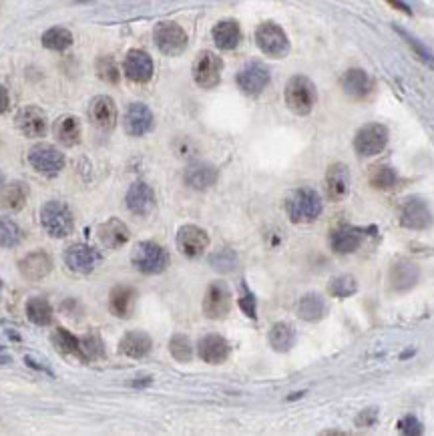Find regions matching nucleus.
<instances>
[{
    "mask_svg": "<svg viewBox=\"0 0 434 436\" xmlns=\"http://www.w3.org/2000/svg\"><path fill=\"white\" fill-rule=\"evenodd\" d=\"M97 236L101 239V244L109 249L123 248L129 241V227L123 224L117 217H111L109 222L99 225Z\"/></svg>",
    "mask_w": 434,
    "mask_h": 436,
    "instance_id": "nucleus-25",
    "label": "nucleus"
},
{
    "mask_svg": "<svg viewBox=\"0 0 434 436\" xmlns=\"http://www.w3.org/2000/svg\"><path fill=\"white\" fill-rule=\"evenodd\" d=\"M368 181L374 189L388 191L398 185V173L390 165H374L368 173Z\"/></svg>",
    "mask_w": 434,
    "mask_h": 436,
    "instance_id": "nucleus-34",
    "label": "nucleus"
},
{
    "mask_svg": "<svg viewBox=\"0 0 434 436\" xmlns=\"http://www.w3.org/2000/svg\"><path fill=\"white\" fill-rule=\"evenodd\" d=\"M65 263L71 271L77 273H91L101 263V254L87 244H75L65 251Z\"/></svg>",
    "mask_w": 434,
    "mask_h": 436,
    "instance_id": "nucleus-14",
    "label": "nucleus"
},
{
    "mask_svg": "<svg viewBox=\"0 0 434 436\" xmlns=\"http://www.w3.org/2000/svg\"><path fill=\"white\" fill-rule=\"evenodd\" d=\"M283 97H286L288 109H290L292 113H295V115L304 117V115H310V113H312V109L316 105L318 93L314 83H312L308 77L295 75V77H292V79L288 81V85H286Z\"/></svg>",
    "mask_w": 434,
    "mask_h": 436,
    "instance_id": "nucleus-2",
    "label": "nucleus"
},
{
    "mask_svg": "<svg viewBox=\"0 0 434 436\" xmlns=\"http://www.w3.org/2000/svg\"><path fill=\"white\" fill-rule=\"evenodd\" d=\"M169 352L177 362H189L193 358V344L185 334H175L169 340Z\"/></svg>",
    "mask_w": 434,
    "mask_h": 436,
    "instance_id": "nucleus-43",
    "label": "nucleus"
},
{
    "mask_svg": "<svg viewBox=\"0 0 434 436\" xmlns=\"http://www.w3.org/2000/svg\"><path fill=\"white\" fill-rule=\"evenodd\" d=\"M197 354L207 364H223L229 358V342L219 334H207L197 344Z\"/></svg>",
    "mask_w": 434,
    "mask_h": 436,
    "instance_id": "nucleus-21",
    "label": "nucleus"
},
{
    "mask_svg": "<svg viewBox=\"0 0 434 436\" xmlns=\"http://www.w3.org/2000/svg\"><path fill=\"white\" fill-rule=\"evenodd\" d=\"M400 225L414 231H424L433 225V213L428 203L421 197H411L400 207Z\"/></svg>",
    "mask_w": 434,
    "mask_h": 436,
    "instance_id": "nucleus-10",
    "label": "nucleus"
},
{
    "mask_svg": "<svg viewBox=\"0 0 434 436\" xmlns=\"http://www.w3.org/2000/svg\"><path fill=\"white\" fill-rule=\"evenodd\" d=\"M394 31L398 33L404 40H406V45L414 50V55L418 57V59L423 60L426 67H430L434 71V53L430 50V48L426 47V45H423L416 36H412L408 31H404V28H400V26H394Z\"/></svg>",
    "mask_w": 434,
    "mask_h": 436,
    "instance_id": "nucleus-41",
    "label": "nucleus"
},
{
    "mask_svg": "<svg viewBox=\"0 0 434 436\" xmlns=\"http://www.w3.org/2000/svg\"><path fill=\"white\" fill-rule=\"evenodd\" d=\"M370 227H354V225H344L340 229H336L332 237H330V244L332 249L336 254H352L356 249L362 246L364 237L368 236Z\"/></svg>",
    "mask_w": 434,
    "mask_h": 436,
    "instance_id": "nucleus-18",
    "label": "nucleus"
},
{
    "mask_svg": "<svg viewBox=\"0 0 434 436\" xmlns=\"http://www.w3.org/2000/svg\"><path fill=\"white\" fill-rule=\"evenodd\" d=\"M322 197L314 189H295L286 200V212L293 224H312L322 213Z\"/></svg>",
    "mask_w": 434,
    "mask_h": 436,
    "instance_id": "nucleus-1",
    "label": "nucleus"
},
{
    "mask_svg": "<svg viewBox=\"0 0 434 436\" xmlns=\"http://www.w3.org/2000/svg\"><path fill=\"white\" fill-rule=\"evenodd\" d=\"M125 203H127V209L131 213H135L139 217H145V215H149L155 209V193H153V189L145 181H137L127 191Z\"/></svg>",
    "mask_w": 434,
    "mask_h": 436,
    "instance_id": "nucleus-20",
    "label": "nucleus"
},
{
    "mask_svg": "<svg viewBox=\"0 0 434 436\" xmlns=\"http://www.w3.org/2000/svg\"><path fill=\"white\" fill-rule=\"evenodd\" d=\"M28 163L38 173L53 177L60 173V169L65 167L67 159L57 147H53L48 143H38L28 151Z\"/></svg>",
    "mask_w": 434,
    "mask_h": 436,
    "instance_id": "nucleus-8",
    "label": "nucleus"
},
{
    "mask_svg": "<svg viewBox=\"0 0 434 436\" xmlns=\"http://www.w3.org/2000/svg\"><path fill=\"white\" fill-rule=\"evenodd\" d=\"M153 38H155L157 48L167 57H179L188 48L189 40L188 33L171 21H163V23L157 24L153 31Z\"/></svg>",
    "mask_w": 434,
    "mask_h": 436,
    "instance_id": "nucleus-6",
    "label": "nucleus"
},
{
    "mask_svg": "<svg viewBox=\"0 0 434 436\" xmlns=\"http://www.w3.org/2000/svg\"><path fill=\"white\" fill-rule=\"evenodd\" d=\"M79 350H81L82 362H91V360H99L105 356V346L99 334H85L79 338Z\"/></svg>",
    "mask_w": 434,
    "mask_h": 436,
    "instance_id": "nucleus-36",
    "label": "nucleus"
},
{
    "mask_svg": "<svg viewBox=\"0 0 434 436\" xmlns=\"http://www.w3.org/2000/svg\"><path fill=\"white\" fill-rule=\"evenodd\" d=\"M222 59L212 50H203L193 65V81L200 85L201 89H213L222 81Z\"/></svg>",
    "mask_w": 434,
    "mask_h": 436,
    "instance_id": "nucleus-9",
    "label": "nucleus"
},
{
    "mask_svg": "<svg viewBox=\"0 0 434 436\" xmlns=\"http://www.w3.org/2000/svg\"><path fill=\"white\" fill-rule=\"evenodd\" d=\"M4 187V175H2V171H0V189Z\"/></svg>",
    "mask_w": 434,
    "mask_h": 436,
    "instance_id": "nucleus-52",
    "label": "nucleus"
},
{
    "mask_svg": "<svg viewBox=\"0 0 434 436\" xmlns=\"http://www.w3.org/2000/svg\"><path fill=\"white\" fill-rule=\"evenodd\" d=\"M135 304V290L127 288V285H119L111 292L109 298V307L117 318H127Z\"/></svg>",
    "mask_w": 434,
    "mask_h": 436,
    "instance_id": "nucleus-31",
    "label": "nucleus"
},
{
    "mask_svg": "<svg viewBox=\"0 0 434 436\" xmlns=\"http://www.w3.org/2000/svg\"><path fill=\"white\" fill-rule=\"evenodd\" d=\"M229 310H232V292L227 283H210L203 298V314L212 320H222L229 314Z\"/></svg>",
    "mask_w": 434,
    "mask_h": 436,
    "instance_id": "nucleus-12",
    "label": "nucleus"
},
{
    "mask_svg": "<svg viewBox=\"0 0 434 436\" xmlns=\"http://www.w3.org/2000/svg\"><path fill=\"white\" fill-rule=\"evenodd\" d=\"M342 89L348 97H352L356 101H362L366 97H370L374 91V81L372 77L362 69H350L344 72L342 77Z\"/></svg>",
    "mask_w": 434,
    "mask_h": 436,
    "instance_id": "nucleus-22",
    "label": "nucleus"
},
{
    "mask_svg": "<svg viewBox=\"0 0 434 436\" xmlns=\"http://www.w3.org/2000/svg\"><path fill=\"white\" fill-rule=\"evenodd\" d=\"M26 318L36 326H48L53 322V307L45 298H31L26 302Z\"/></svg>",
    "mask_w": 434,
    "mask_h": 436,
    "instance_id": "nucleus-35",
    "label": "nucleus"
},
{
    "mask_svg": "<svg viewBox=\"0 0 434 436\" xmlns=\"http://www.w3.org/2000/svg\"><path fill=\"white\" fill-rule=\"evenodd\" d=\"M376 420H378V410H376V408H366V410H362V413L356 416V425L362 426V428L374 426Z\"/></svg>",
    "mask_w": 434,
    "mask_h": 436,
    "instance_id": "nucleus-48",
    "label": "nucleus"
},
{
    "mask_svg": "<svg viewBox=\"0 0 434 436\" xmlns=\"http://www.w3.org/2000/svg\"><path fill=\"white\" fill-rule=\"evenodd\" d=\"M53 344L60 354H67V356H77L81 360V350H79V338L72 336L71 332L67 328H57L53 334Z\"/></svg>",
    "mask_w": 434,
    "mask_h": 436,
    "instance_id": "nucleus-40",
    "label": "nucleus"
},
{
    "mask_svg": "<svg viewBox=\"0 0 434 436\" xmlns=\"http://www.w3.org/2000/svg\"><path fill=\"white\" fill-rule=\"evenodd\" d=\"M123 69H125V77L133 81V83H149L153 79V59L139 48H133L127 53L125 62H123Z\"/></svg>",
    "mask_w": 434,
    "mask_h": 436,
    "instance_id": "nucleus-15",
    "label": "nucleus"
},
{
    "mask_svg": "<svg viewBox=\"0 0 434 436\" xmlns=\"http://www.w3.org/2000/svg\"><path fill=\"white\" fill-rule=\"evenodd\" d=\"M388 145V129L380 123H368L354 137V149L362 157L382 153Z\"/></svg>",
    "mask_w": 434,
    "mask_h": 436,
    "instance_id": "nucleus-7",
    "label": "nucleus"
},
{
    "mask_svg": "<svg viewBox=\"0 0 434 436\" xmlns=\"http://www.w3.org/2000/svg\"><path fill=\"white\" fill-rule=\"evenodd\" d=\"M177 248L185 258H200L210 248V236L200 225H181L177 231Z\"/></svg>",
    "mask_w": 434,
    "mask_h": 436,
    "instance_id": "nucleus-11",
    "label": "nucleus"
},
{
    "mask_svg": "<svg viewBox=\"0 0 434 436\" xmlns=\"http://www.w3.org/2000/svg\"><path fill=\"white\" fill-rule=\"evenodd\" d=\"M235 81H237V87L242 89V93L249 94V97H258L259 93H264V89L270 83V71L261 62H249L237 72Z\"/></svg>",
    "mask_w": 434,
    "mask_h": 436,
    "instance_id": "nucleus-13",
    "label": "nucleus"
},
{
    "mask_svg": "<svg viewBox=\"0 0 434 436\" xmlns=\"http://www.w3.org/2000/svg\"><path fill=\"white\" fill-rule=\"evenodd\" d=\"M298 316L305 322H320L326 316V304L322 295L305 294L298 304Z\"/></svg>",
    "mask_w": 434,
    "mask_h": 436,
    "instance_id": "nucleus-33",
    "label": "nucleus"
},
{
    "mask_svg": "<svg viewBox=\"0 0 434 436\" xmlns=\"http://www.w3.org/2000/svg\"><path fill=\"white\" fill-rule=\"evenodd\" d=\"M358 290V282L352 276H338V278H332L328 283V294L332 298H350L356 294Z\"/></svg>",
    "mask_w": 434,
    "mask_h": 436,
    "instance_id": "nucleus-42",
    "label": "nucleus"
},
{
    "mask_svg": "<svg viewBox=\"0 0 434 436\" xmlns=\"http://www.w3.org/2000/svg\"><path fill=\"white\" fill-rule=\"evenodd\" d=\"M89 117L93 125L101 131H113L117 125V105L111 97H97L89 107Z\"/></svg>",
    "mask_w": 434,
    "mask_h": 436,
    "instance_id": "nucleus-16",
    "label": "nucleus"
},
{
    "mask_svg": "<svg viewBox=\"0 0 434 436\" xmlns=\"http://www.w3.org/2000/svg\"><path fill=\"white\" fill-rule=\"evenodd\" d=\"M210 263H212L213 270L223 271V273H225V271H234L235 266H237V256H235L234 249L229 248L217 249L215 254H212Z\"/></svg>",
    "mask_w": 434,
    "mask_h": 436,
    "instance_id": "nucleus-44",
    "label": "nucleus"
},
{
    "mask_svg": "<svg viewBox=\"0 0 434 436\" xmlns=\"http://www.w3.org/2000/svg\"><path fill=\"white\" fill-rule=\"evenodd\" d=\"M185 183H188L191 189H197V191H203V189H210L212 185H215L217 181V169L210 163H191V165L185 169Z\"/></svg>",
    "mask_w": 434,
    "mask_h": 436,
    "instance_id": "nucleus-27",
    "label": "nucleus"
},
{
    "mask_svg": "<svg viewBox=\"0 0 434 436\" xmlns=\"http://www.w3.org/2000/svg\"><path fill=\"white\" fill-rule=\"evenodd\" d=\"M213 43L222 50H234L242 40V28L235 21H222L213 26Z\"/></svg>",
    "mask_w": 434,
    "mask_h": 436,
    "instance_id": "nucleus-30",
    "label": "nucleus"
},
{
    "mask_svg": "<svg viewBox=\"0 0 434 436\" xmlns=\"http://www.w3.org/2000/svg\"><path fill=\"white\" fill-rule=\"evenodd\" d=\"M55 131V137L60 145L65 147H75L77 143L81 141V123L79 119L72 117V115H63L55 121L53 125Z\"/></svg>",
    "mask_w": 434,
    "mask_h": 436,
    "instance_id": "nucleus-29",
    "label": "nucleus"
},
{
    "mask_svg": "<svg viewBox=\"0 0 434 436\" xmlns=\"http://www.w3.org/2000/svg\"><path fill=\"white\" fill-rule=\"evenodd\" d=\"M72 45V35L71 31L63 28V26H53L48 28L47 33L43 35V47L48 50H67Z\"/></svg>",
    "mask_w": 434,
    "mask_h": 436,
    "instance_id": "nucleus-37",
    "label": "nucleus"
},
{
    "mask_svg": "<svg viewBox=\"0 0 434 436\" xmlns=\"http://www.w3.org/2000/svg\"><path fill=\"white\" fill-rule=\"evenodd\" d=\"M350 191V171L344 163H332L326 171V195L330 201L338 203Z\"/></svg>",
    "mask_w": 434,
    "mask_h": 436,
    "instance_id": "nucleus-19",
    "label": "nucleus"
},
{
    "mask_svg": "<svg viewBox=\"0 0 434 436\" xmlns=\"http://www.w3.org/2000/svg\"><path fill=\"white\" fill-rule=\"evenodd\" d=\"M418 278H421V270L412 261H398L390 270V285L396 292H408V290H412L416 285V282H418Z\"/></svg>",
    "mask_w": 434,
    "mask_h": 436,
    "instance_id": "nucleus-26",
    "label": "nucleus"
},
{
    "mask_svg": "<svg viewBox=\"0 0 434 436\" xmlns=\"http://www.w3.org/2000/svg\"><path fill=\"white\" fill-rule=\"evenodd\" d=\"M398 430L406 436H421L423 435V425L416 416H404L398 420Z\"/></svg>",
    "mask_w": 434,
    "mask_h": 436,
    "instance_id": "nucleus-47",
    "label": "nucleus"
},
{
    "mask_svg": "<svg viewBox=\"0 0 434 436\" xmlns=\"http://www.w3.org/2000/svg\"><path fill=\"white\" fill-rule=\"evenodd\" d=\"M40 225L50 237H67L75 229V219L67 203L63 201H48L40 209Z\"/></svg>",
    "mask_w": 434,
    "mask_h": 436,
    "instance_id": "nucleus-4",
    "label": "nucleus"
},
{
    "mask_svg": "<svg viewBox=\"0 0 434 436\" xmlns=\"http://www.w3.org/2000/svg\"><path fill=\"white\" fill-rule=\"evenodd\" d=\"M9 105H11V99H9V93H6V89L0 85V115L9 109Z\"/></svg>",
    "mask_w": 434,
    "mask_h": 436,
    "instance_id": "nucleus-50",
    "label": "nucleus"
},
{
    "mask_svg": "<svg viewBox=\"0 0 434 436\" xmlns=\"http://www.w3.org/2000/svg\"><path fill=\"white\" fill-rule=\"evenodd\" d=\"M6 362H11V358H9L6 354L2 352V348H0V364H6Z\"/></svg>",
    "mask_w": 434,
    "mask_h": 436,
    "instance_id": "nucleus-51",
    "label": "nucleus"
},
{
    "mask_svg": "<svg viewBox=\"0 0 434 436\" xmlns=\"http://www.w3.org/2000/svg\"><path fill=\"white\" fill-rule=\"evenodd\" d=\"M151 338H149V334H145V332H127L123 338H121V342H119V352L125 354V356H129V358H145L147 354L151 352Z\"/></svg>",
    "mask_w": 434,
    "mask_h": 436,
    "instance_id": "nucleus-28",
    "label": "nucleus"
},
{
    "mask_svg": "<svg viewBox=\"0 0 434 436\" xmlns=\"http://www.w3.org/2000/svg\"><path fill=\"white\" fill-rule=\"evenodd\" d=\"M390 6H394L396 11L400 12H406V14H412V9L408 6V2L406 0H386Z\"/></svg>",
    "mask_w": 434,
    "mask_h": 436,
    "instance_id": "nucleus-49",
    "label": "nucleus"
},
{
    "mask_svg": "<svg viewBox=\"0 0 434 436\" xmlns=\"http://www.w3.org/2000/svg\"><path fill=\"white\" fill-rule=\"evenodd\" d=\"M97 72H99V77L105 83L115 85L119 81V69L113 57H101V59L97 60Z\"/></svg>",
    "mask_w": 434,
    "mask_h": 436,
    "instance_id": "nucleus-45",
    "label": "nucleus"
},
{
    "mask_svg": "<svg viewBox=\"0 0 434 436\" xmlns=\"http://www.w3.org/2000/svg\"><path fill=\"white\" fill-rule=\"evenodd\" d=\"M18 270L26 280L31 282H38L43 278H47L50 270H53V260L50 256L45 251H33L28 256H24L23 260L18 261Z\"/></svg>",
    "mask_w": 434,
    "mask_h": 436,
    "instance_id": "nucleus-24",
    "label": "nucleus"
},
{
    "mask_svg": "<svg viewBox=\"0 0 434 436\" xmlns=\"http://www.w3.org/2000/svg\"><path fill=\"white\" fill-rule=\"evenodd\" d=\"M256 43L264 55L271 59H283L290 53V40L280 24L261 23L256 31Z\"/></svg>",
    "mask_w": 434,
    "mask_h": 436,
    "instance_id": "nucleus-5",
    "label": "nucleus"
},
{
    "mask_svg": "<svg viewBox=\"0 0 434 436\" xmlns=\"http://www.w3.org/2000/svg\"><path fill=\"white\" fill-rule=\"evenodd\" d=\"M0 294H2V282H0Z\"/></svg>",
    "mask_w": 434,
    "mask_h": 436,
    "instance_id": "nucleus-53",
    "label": "nucleus"
},
{
    "mask_svg": "<svg viewBox=\"0 0 434 436\" xmlns=\"http://www.w3.org/2000/svg\"><path fill=\"white\" fill-rule=\"evenodd\" d=\"M23 229L11 217H0V248H16L23 241Z\"/></svg>",
    "mask_w": 434,
    "mask_h": 436,
    "instance_id": "nucleus-38",
    "label": "nucleus"
},
{
    "mask_svg": "<svg viewBox=\"0 0 434 436\" xmlns=\"http://www.w3.org/2000/svg\"><path fill=\"white\" fill-rule=\"evenodd\" d=\"M26 187L23 183H12L9 187H4L2 195H0V205L4 209H11V212H18L23 209L24 201H26Z\"/></svg>",
    "mask_w": 434,
    "mask_h": 436,
    "instance_id": "nucleus-39",
    "label": "nucleus"
},
{
    "mask_svg": "<svg viewBox=\"0 0 434 436\" xmlns=\"http://www.w3.org/2000/svg\"><path fill=\"white\" fill-rule=\"evenodd\" d=\"M239 307L244 310L247 318H256V295L247 288V283H242V298H239Z\"/></svg>",
    "mask_w": 434,
    "mask_h": 436,
    "instance_id": "nucleus-46",
    "label": "nucleus"
},
{
    "mask_svg": "<svg viewBox=\"0 0 434 436\" xmlns=\"http://www.w3.org/2000/svg\"><path fill=\"white\" fill-rule=\"evenodd\" d=\"M153 129L151 109L143 103H133L125 113V131L131 137H143Z\"/></svg>",
    "mask_w": 434,
    "mask_h": 436,
    "instance_id": "nucleus-23",
    "label": "nucleus"
},
{
    "mask_svg": "<svg viewBox=\"0 0 434 436\" xmlns=\"http://www.w3.org/2000/svg\"><path fill=\"white\" fill-rule=\"evenodd\" d=\"M16 127L24 137H45L47 133V115L38 107H23L16 113Z\"/></svg>",
    "mask_w": 434,
    "mask_h": 436,
    "instance_id": "nucleus-17",
    "label": "nucleus"
},
{
    "mask_svg": "<svg viewBox=\"0 0 434 436\" xmlns=\"http://www.w3.org/2000/svg\"><path fill=\"white\" fill-rule=\"evenodd\" d=\"M268 340L276 352H288V350H292L293 342H295V330L288 322H278L271 326Z\"/></svg>",
    "mask_w": 434,
    "mask_h": 436,
    "instance_id": "nucleus-32",
    "label": "nucleus"
},
{
    "mask_svg": "<svg viewBox=\"0 0 434 436\" xmlns=\"http://www.w3.org/2000/svg\"><path fill=\"white\" fill-rule=\"evenodd\" d=\"M131 263L137 271L145 276H157L163 273L169 266V254L163 246L155 241H141L133 248L131 254Z\"/></svg>",
    "mask_w": 434,
    "mask_h": 436,
    "instance_id": "nucleus-3",
    "label": "nucleus"
}]
</instances>
